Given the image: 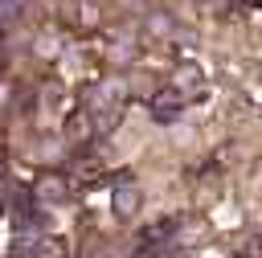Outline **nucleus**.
Listing matches in <instances>:
<instances>
[{"mask_svg": "<svg viewBox=\"0 0 262 258\" xmlns=\"http://www.w3.org/2000/svg\"><path fill=\"white\" fill-rule=\"evenodd\" d=\"M180 111H184V98H180L176 90H160V94L151 98V119H156V123H176Z\"/></svg>", "mask_w": 262, "mask_h": 258, "instance_id": "f257e3e1", "label": "nucleus"}, {"mask_svg": "<svg viewBox=\"0 0 262 258\" xmlns=\"http://www.w3.org/2000/svg\"><path fill=\"white\" fill-rule=\"evenodd\" d=\"M111 201H115V213H119V217H131V213L139 209V188L123 180V184L115 188V197H111Z\"/></svg>", "mask_w": 262, "mask_h": 258, "instance_id": "f03ea898", "label": "nucleus"}, {"mask_svg": "<svg viewBox=\"0 0 262 258\" xmlns=\"http://www.w3.org/2000/svg\"><path fill=\"white\" fill-rule=\"evenodd\" d=\"M176 233V221L168 217V221H156L151 229H143V242H160V238H172Z\"/></svg>", "mask_w": 262, "mask_h": 258, "instance_id": "7ed1b4c3", "label": "nucleus"}, {"mask_svg": "<svg viewBox=\"0 0 262 258\" xmlns=\"http://www.w3.org/2000/svg\"><path fill=\"white\" fill-rule=\"evenodd\" d=\"M41 192H45V197H61V192H66V188H61V184H57V180H45V184H41Z\"/></svg>", "mask_w": 262, "mask_h": 258, "instance_id": "20e7f679", "label": "nucleus"}]
</instances>
